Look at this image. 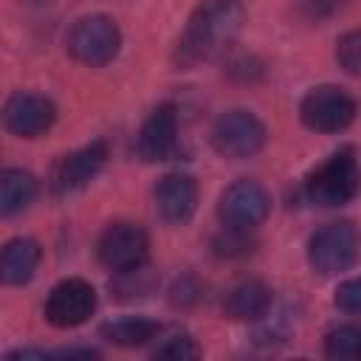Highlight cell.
<instances>
[{"instance_id": "cell-1", "label": "cell", "mask_w": 361, "mask_h": 361, "mask_svg": "<svg viewBox=\"0 0 361 361\" xmlns=\"http://www.w3.org/2000/svg\"><path fill=\"white\" fill-rule=\"evenodd\" d=\"M245 23L243 0H203L186 20L175 45V65L192 68L226 51Z\"/></svg>"}, {"instance_id": "cell-2", "label": "cell", "mask_w": 361, "mask_h": 361, "mask_svg": "<svg viewBox=\"0 0 361 361\" xmlns=\"http://www.w3.org/2000/svg\"><path fill=\"white\" fill-rule=\"evenodd\" d=\"M358 192H361V166H358V158L350 147L333 152L305 180L307 200L316 203V206H324V209L344 206Z\"/></svg>"}, {"instance_id": "cell-3", "label": "cell", "mask_w": 361, "mask_h": 361, "mask_svg": "<svg viewBox=\"0 0 361 361\" xmlns=\"http://www.w3.org/2000/svg\"><path fill=\"white\" fill-rule=\"evenodd\" d=\"M361 257V231L350 220H336L322 226L307 245L310 268L322 276H336L350 271Z\"/></svg>"}, {"instance_id": "cell-4", "label": "cell", "mask_w": 361, "mask_h": 361, "mask_svg": "<svg viewBox=\"0 0 361 361\" xmlns=\"http://www.w3.org/2000/svg\"><path fill=\"white\" fill-rule=\"evenodd\" d=\"M121 48V31L107 14H87L73 23L68 34V51L76 62L102 68L116 59Z\"/></svg>"}, {"instance_id": "cell-5", "label": "cell", "mask_w": 361, "mask_h": 361, "mask_svg": "<svg viewBox=\"0 0 361 361\" xmlns=\"http://www.w3.org/2000/svg\"><path fill=\"white\" fill-rule=\"evenodd\" d=\"M299 116L316 133H341L355 118V99L338 85H319L305 93Z\"/></svg>"}, {"instance_id": "cell-6", "label": "cell", "mask_w": 361, "mask_h": 361, "mask_svg": "<svg viewBox=\"0 0 361 361\" xmlns=\"http://www.w3.org/2000/svg\"><path fill=\"white\" fill-rule=\"evenodd\" d=\"M99 262L113 274H130L144 268L149 254V237L138 223H110L99 237Z\"/></svg>"}, {"instance_id": "cell-7", "label": "cell", "mask_w": 361, "mask_h": 361, "mask_svg": "<svg viewBox=\"0 0 361 361\" xmlns=\"http://www.w3.org/2000/svg\"><path fill=\"white\" fill-rule=\"evenodd\" d=\"M265 124L248 110H228L212 127V144L223 158H251L265 147Z\"/></svg>"}, {"instance_id": "cell-8", "label": "cell", "mask_w": 361, "mask_h": 361, "mask_svg": "<svg viewBox=\"0 0 361 361\" xmlns=\"http://www.w3.org/2000/svg\"><path fill=\"white\" fill-rule=\"evenodd\" d=\"M93 310H96V290L90 282L76 276L56 282L45 299V319L62 330L85 324L93 316Z\"/></svg>"}, {"instance_id": "cell-9", "label": "cell", "mask_w": 361, "mask_h": 361, "mask_svg": "<svg viewBox=\"0 0 361 361\" xmlns=\"http://www.w3.org/2000/svg\"><path fill=\"white\" fill-rule=\"evenodd\" d=\"M107 161V144L104 141H93L87 147H79L68 155H62L48 178V186L54 195H73L79 189H85L104 166Z\"/></svg>"}, {"instance_id": "cell-10", "label": "cell", "mask_w": 361, "mask_h": 361, "mask_svg": "<svg viewBox=\"0 0 361 361\" xmlns=\"http://www.w3.org/2000/svg\"><path fill=\"white\" fill-rule=\"evenodd\" d=\"M3 121H6V130L17 138H37L48 133L51 124L56 121V107L42 93L17 90L6 99Z\"/></svg>"}, {"instance_id": "cell-11", "label": "cell", "mask_w": 361, "mask_h": 361, "mask_svg": "<svg viewBox=\"0 0 361 361\" xmlns=\"http://www.w3.org/2000/svg\"><path fill=\"white\" fill-rule=\"evenodd\" d=\"M220 220L226 226H240V228H254L259 226L268 212H271V197L265 192V186H259L257 180H234L231 186H226V192L220 195Z\"/></svg>"}, {"instance_id": "cell-12", "label": "cell", "mask_w": 361, "mask_h": 361, "mask_svg": "<svg viewBox=\"0 0 361 361\" xmlns=\"http://www.w3.org/2000/svg\"><path fill=\"white\" fill-rule=\"evenodd\" d=\"M135 152L144 161H166L178 152V110L172 102L158 104L141 124Z\"/></svg>"}, {"instance_id": "cell-13", "label": "cell", "mask_w": 361, "mask_h": 361, "mask_svg": "<svg viewBox=\"0 0 361 361\" xmlns=\"http://www.w3.org/2000/svg\"><path fill=\"white\" fill-rule=\"evenodd\" d=\"M155 209L166 223H186L197 209V183L189 175H164L155 186Z\"/></svg>"}, {"instance_id": "cell-14", "label": "cell", "mask_w": 361, "mask_h": 361, "mask_svg": "<svg viewBox=\"0 0 361 361\" xmlns=\"http://www.w3.org/2000/svg\"><path fill=\"white\" fill-rule=\"evenodd\" d=\"M39 243L31 237H14L3 245V257H0V276L6 285H25L39 265Z\"/></svg>"}, {"instance_id": "cell-15", "label": "cell", "mask_w": 361, "mask_h": 361, "mask_svg": "<svg viewBox=\"0 0 361 361\" xmlns=\"http://www.w3.org/2000/svg\"><path fill=\"white\" fill-rule=\"evenodd\" d=\"M268 307H271V288L259 279L240 282L226 296V313L237 322H257L268 313Z\"/></svg>"}, {"instance_id": "cell-16", "label": "cell", "mask_w": 361, "mask_h": 361, "mask_svg": "<svg viewBox=\"0 0 361 361\" xmlns=\"http://www.w3.org/2000/svg\"><path fill=\"white\" fill-rule=\"evenodd\" d=\"M34 197H37V180L28 169H17V166L3 169L0 175V214L3 217H11L28 209Z\"/></svg>"}, {"instance_id": "cell-17", "label": "cell", "mask_w": 361, "mask_h": 361, "mask_svg": "<svg viewBox=\"0 0 361 361\" xmlns=\"http://www.w3.org/2000/svg\"><path fill=\"white\" fill-rule=\"evenodd\" d=\"M161 336V324L141 319V316H124L116 322L102 324V338L116 347H144Z\"/></svg>"}, {"instance_id": "cell-18", "label": "cell", "mask_w": 361, "mask_h": 361, "mask_svg": "<svg viewBox=\"0 0 361 361\" xmlns=\"http://www.w3.org/2000/svg\"><path fill=\"white\" fill-rule=\"evenodd\" d=\"M324 355L336 361H358L361 358V327L358 324L333 327L324 338Z\"/></svg>"}, {"instance_id": "cell-19", "label": "cell", "mask_w": 361, "mask_h": 361, "mask_svg": "<svg viewBox=\"0 0 361 361\" xmlns=\"http://www.w3.org/2000/svg\"><path fill=\"white\" fill-rule=\"evenodd\" d=\"M251 245H254V240H251V228L226 226V223H223V228H220V231L214 234V240H212L214 254H217V257H226V259L248 254Z\"/></svg>"}, {"instance_id": "cell-20", "label": "cell", "mask_w": 361, "mask_h": 361, "mask_svg": "<svg viewBox=\"0 0 361 361\" xmlns=\"http://www.w3.org/2000/svg\"><path fill=\"white\" fill-rule=\"evenodd\" d=\"M155 358H169V361H189V358H197L200 355V347L195 344L192 336L186 333H175L169 338H164L155 350H152Z\"/></svg>"}, {"instance_id": "cell-21", "label": "cell", "mask_w": 361, "mask_h": 361, "mask_svg": "<svg viewBox=\"0 0 361 361\" xmlns=\"http://www.w3.org/2000/svg\"><path fill=\"white\" fill-rule=\"evenodd\" d=\"M336 59H338V65H341L347 73L361 76V28L347 31V34L338 39V45H336Z\"/></svg>"}, {"instance_id": "cell-22", "label": "cell", "mask_w": 361, "mask_h": 361, "mask_svg": "<svg viewBox=\"0 0 361 361\" xmlns=\"http://www.w3.org/2000/svg\"><path fill=\"white\" fill-rule=\"evenodd\" d=\"M336 305L347 313H361V276H353L336 288Z\"/></svg>"}, {"instance_id": "cell-23", "label": "cell", "mask_w": 361, "mask_h": 361, "mask_svg": "<svg viewBox=\"0 0 361 361\" xmlns=\"http://www.w3.org/2000/svg\"><path fill=\"white\" fill-rule=\"evenodd\" d=\"M23 3H28V6H45V3H51V0H23Z\"/></svg>"}]
</instances>
